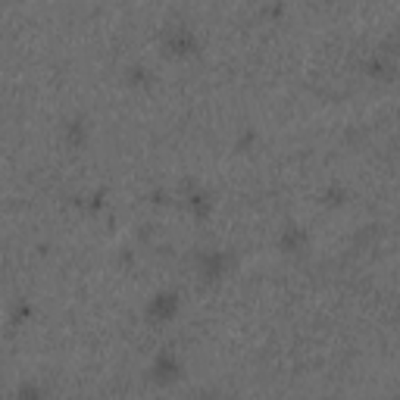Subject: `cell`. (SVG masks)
Instances as JSON below:
<instances>
[{"label": "cell", "mask_w": 400, "mask_h": 400, "mask_svg": "<svg viewBox=\"0 0 400 400\" xmlns=\"http://www.w3.org/2000/svg\"><path fill=\"white\" fill-rule=\"evenodd\" d=\"M166 47H169L172 54H191V50L198 47V38H194V32L188 25H172L169 32H166Z\"/></svg>", "instance_id": "obj_1"}, {"label": "cell", "mask_w": 400, "mask_h": 400, "mask_svg": "<svg viewBox=\"0 0 400 400\" xmlns=\"http://www.w3.org/2000/svg\"><path fill=\"white\" fill-rule=\"evenodd\" d=\"M178 310V301H176V294H159L154 303H150V313H154L157 319H169L172 313Z\"/></svg>", "instance_id": "obj_2"}, {"label": "cell", "mask_w": 400, "mask_h": 400, "mask_svg": "<svg viewBox=\"0 0 400 400\" xmlns=\"http://www.w3.org/2000/svg\"><path fill=\"white\" fill-rule=\"evenodd\" d=\"M200 269H203L207 279H216V275H222V269H225V257H222V253H203Z\"/></svg>", "instance_id": "obj_3"}, {"label": "cell", "mask_w": 400, "mask_h": 400, "mask_svg": "<svg viewBox=\"0 0 400 400\" xmlns=\"http://www.w3.org/2000/svg\"><path fill=\"white\" fill-rule=\"evenodd\" d=\"M154 375L157 378H172V375H178V360L176 356H169V353H163V356H157V363H154Z\"/></svg>", "instance_id": "obj_4"}, {"label": "cell", "mask_w": 400, "mask_h": 400, "mask_svg": "<svg viewBox=\"0 0 400 400\" xmlns=\"http://www.w3.org/2000/svg\"><path fill=\"white\" fill-rule=\"evenodd\" d=\"M19 397L23 400H41V391L35 388V384H23V388H19Z\"/></svg>", "instance_id": "obj_5"}, {"label": "cell", "mask_w": 400, "mask_h": 400, "mask_svg": "<svg viewBox=\"0 0 400 400\" xmlns=\"http://www.w3.org/2000/svg\"><path fill=\"white\" fill-rule=\"evenodd\" d=\"M297 244H303V235L297 229H291L288 235H285V247H297Z\"/></svg>", "instance_id": "obj_6"}]
</instances>
